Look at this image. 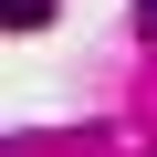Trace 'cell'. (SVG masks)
I'll return each instance as SVG.
<instances>
[{"label": "cell", "instance_id": "obj_1", "mask_svg": "<svg viewBox=\"0 0 157 157\" xmlns=\"http://www.w3.org/2000/svg\"><path fill=\"white\" fill-rule=\"evenodd\" d=\"M0 21H11V32H32V21H52V0H0Z\"/></svg>", "mask_w": 157, "mask_h": 157}, {"label": "cell", "instance_id": "obj_2", "mask_svg": "<svg viewBox=\"0 0 157 157\" xmlns=\"http://www.w3.org/2000/svg\"><path fill=\"white\" fill-rule=\"evenodd\" d=\"M136 32H147V42H157V0H136Z\"/></svg>", "mask_w": 157, "mask_h": 157}]
</instances>
